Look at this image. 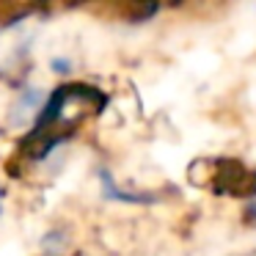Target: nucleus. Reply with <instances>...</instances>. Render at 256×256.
<instances>
[{
    "mask_svg": "<svg viewBox=\"0 0 256 256\" xmlns=\"http://www.w3.org/2000/svg\"><path fill=\"white\" fill-rule=\"evenodd\" d=\"M42 100H44V94H42L39 88H22L17 96V102H14V110H12V124H25L28 118H39L42 113Z\"/></svg>",
    "mask_w": 256,
    "mask_h": 256,
    "instance_id": "obj_1",
    "label": "nucleus"
},
{
    "mask_svg": "<svg viewBox=\"0 0 256 256\" xmlns=\"http://www.w3.org/2000/svg\"><path fill=\"white\" fill-rule=\"evenodd\" d=\"M0 204H3V188H0Z\"/></svg>",
    "mask_w": 256,
    "mask_h": 256,
    "instance_id": "obj_2",
    "label": "nucleus"
},
{
    "mask_svg": "<svg viewBox=\"0 0 256 256\" xmlns=\"http://www.w3.org/2000/svg\"><path fill=\"white\" fill-rule=\"evenodd\" d=\"M250 212H254V215H256V204H254V210H250Z\"/></svg>",
    "mask_w": 256,
    "mask_h": 256,
    "instance_id": "obj_3",
    "label": "nucleus"
}]
</instances>
